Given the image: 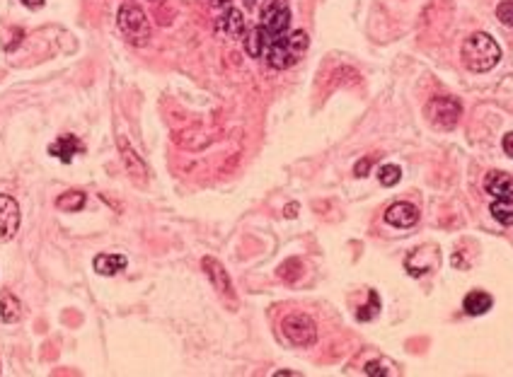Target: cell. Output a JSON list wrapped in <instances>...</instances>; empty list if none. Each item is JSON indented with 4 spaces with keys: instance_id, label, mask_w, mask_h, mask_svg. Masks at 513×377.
<instances>
[{
    "instance_id": "f1b7e54d",
    "label": "cell",
    "mask_w": 513,
    "mask_h": 377,
    "mask_svg": "<svg viewBox=\"0 0 513 377\" xmlns=\"http://www.w3.org/2000/svg\"><path fill=\"white\" fill-rule=\"evenodd\" d=\"M245 5H247V8H254V5H256V0H245Z\"/></svg>"
},
{
    "instance_id": "ba28073f",
    "label": "cell",
    "mask_w": 513,
    "mask_h": 377,
    "mask_svg": "<svg viewBox=\"0 0 513 377\" xmlns=\"http://www.w3.org/2000/svg\"><path fill=\"white\" fill-rule=\"evenodd\" d=\"M383 218H385V223L392 225V228L409 230L419 223V208L414 203H409V201H397V203H392L385 210Z\"/></svg>"
},
{
    "instance_id": "5b68a950",
    "label": "cell",
    "mask_w": 513,
    "mask_h": 377,
    "mask_svg": "<svg viewBox=\"0 0 513 377\" xmlns=\"http://www.w3.org/2000/svg\"><path fill=\"white\" fill-rule=\"evenodd\" d=\"M256 27L264 32L269 44H274L276 39L288 34V29H290L288 3H286V0H266L264 8H261V22L256 24Z\"/></svg>"
},
{
    "instance_id": "cb8c5ba5",
    "label": "cell",
    "mask_w": 513,
    "mask_h": 377,
    "mask_svg": "<svg viewBox=\"0 0 513 377\" xmlns=\"http://www.w3.org/2000/svg\"><path fill=\"white\" fill-rule=\"evenodd\" d=\"M368 167H371V158H363L361 163H358L356 167H354V174H356V177H366Z\"/></svg>"
},
{
    "instance_id": "8992f818",
    "label": "cell",
    "mask_w": 513,
    "mask_h": 377,
    "mask_svg": "<svg viewBox=\"0 0 513 377\" xmlns=\"http://www.w3.org/2000/svg\"><path fill=\"white\" fill-rule=\"evenodd\" d=\"M281 331H284L286 341L298 349H310L318 344V324L310 315L303 312H293V315L284 317L281 322Z\"/></svg>"
},
{
    "instance_id": "9a60e30c",
    "label": "cell",
    "mask_w": 513,
    "mask_h": 377,
    "mask_svg": "<svg viewBox=\"0 0 513 377\" xmlns=\"http://www.w3.org/2000/svg\"><path fill=\"white\" fill-rule=\"evenodd\" d=\"M92 266L100 276H114V273L124 271L128 266V259L124 254H100V257H95Z\"/></svg>"
},
{
    "instance_id": "2e32d148",
    "label": "cell",
    "mask_w": 513,
    "mask_h": 377,
    "mask_svg": "<svg viewBox=\"0 0 513 377\" xmlns=\"http://www.w3.org/2000/svg\"><path fill=\"white\" fill-rule=\"evenodd\" d=\"M0 317H3V322H8V324L19 322V317H22V302H19L10 291L0 293Z\"/></svg>"
},
{
    "instance_id": "d4e9b609",
    "label": "cell",
    "mask_w": 513,
    "mask_h": 377,
    "mask_svg": "<svg viewBox=\"0 0 513 377\" xmlns=\"http://www.w3.org/2000/svg\"><path fill=\"white\" fill-rule=\"evenodd\" d=\"M501 148H504V153L509 155V158H513V131L504 136V140H501Z\"/></svg>"
},
{
    "instance_id": "8fae6325",
    "label": "cell",
    "mask_w": 513,
    "mask_h": 377,
    "mask_svg": "<svg viewBox=\"0 0 513 377\" xmlns=\"http://www.w3.org/2000/svg\"><path fill=\"white\" fill-rule=\"evenodd\" d=\"M116 145H119L121 163H124L126 172L131 174V177H136V179H146V174H148V165L143 163V160H141V155H138L136 150H133L131 145H128V140L124 138V136H119V138H116Z\"/></svg>"
},
{
    "instance_id": "7a4b0ae2",
    "label": "cell",
    "mask_w": 513,
    "mask_h": 377,
    "mask_svg": "<svg viewBox=\"0 0 513 377\" xmlns=\"http://www.w3.org/2000/svg\"><path fill=\"white\" fill-rule=\"evenodd\" d=\"M308 46H310L308 34L303 29H295V32H288L281 39H276L264 58L274 71H286V68H293L305 56Z\"/></svg>"
},
{
    "instance_id": "3957f363",
    "label": "cell",
    "mask_w": 513,
    "mask_h": 377,
    "mask_svg": "<svg viewBox=\"0 0 513 377\" xmlns=\"http://www.w3.org/2000/svg\"><path fill=\"white\" fill-rule=\"evenodd\" d=\"M116 27L124 34V39L133 46H146L150 39V19L138 5L124 3L116 12Z\"/></svg>"
},
{
    "instance_id": "484cf974",
    "label": "cell",
    "mask_w": 513,
    "mask_h": 377,
    "mask_svg": "<svg viewBox=\"0 0 513 377\" xmlns=\"http://www.w3.org/2000/svg\"><path fill=\"white\" fill-rule=\"evenodd\" d=\"M22 3L27 5V8L37 10V8H42V5H44V0H22Z\"/></svg>"
},
{
    "instance_id": "7402d4cb",
    "label": "cell",
    "mask_w": 513,
    "mask_h": 377,
    "mask_svg": "<svg viewBox=\"0 0 513 377\" xmlns=\"http://www.w3.org/2000/svg\"><path fill=\"white\" fill-rule=\"evenodd\" d=\"M496 19L506 27H513V0H501L496 5Z\"/></svg>"
},
{
    "instance_id": "7c38bea8",
    "label": "cell",
    "mask_w": 513,
    "mask_h": 377,
    "mask_svg": "<svg viewBox=\"0 0 513 377\" xmlns=\"http://www.w3.org/2000/svg\"><path fill=\"white\" fill-rule=\"evenodd\" d=\"M82 150H85V145H82L80 140H78L73 134H63V136H58V138H56V143H51V145H49V153H51L53 158H58V160H61V163H71V160H73V155L82 153Z\"/></svg>"
},
{
    "instance_id": "d6986e66",
    "label": "cell",
    "mask_w": 513,
    "mask_h": 377,
    "mask_svg": "<svg viewBox=\"0 0 513 377\" xmlns=\"http://www.w3.org/2000/svg\"><path fill=\"white\" fill-rule=\"evenodd\" d=\"M381 312V297H378V293L376 291H371L368 293V305H363V307H358V312H356V320L358 322H371L373 317Z\"/></svg>"
},
{
    "instance_id": "52a82bcc",
    "label": "cell",
    "mask_w": 513,
    "mask_h": 377,
    "mask_svg": "<svg viewBox=\"0 0 513 377\" xmlns=\"http://www.w3.org/2000/svg\"><path fill=\"white\" fill-rule=\"evenodd\" d=\"M19 230V205L12 196L0 194V242H8Z\"/></svg>"
},
{
    "instance_id": "6da1fadb",
    "label": "cell",
    "mask_w": 513,
    "mask_h": 377,
    "mask_svg": "<svg viewBox=\"0 0 513 377\" xmlns=\"http://www.w3.org/2000/svg\"><path fill=\"white\" fill-rule=\"evenodd\" d=\"M460 58L467 71L472 73H489L501 61V46L496 39L487 32H475L462 42Z\"/></svg>"
},
{
    "instance_id": "44dd1931",
    "label": "cell",
    "mask_w": 513,
    "mask_h": 377,
    "mask_svg": "<svg viewBox=\"0 0 513 377\" xmlns=\"http://www.w3.org/2000/svg\"><path fill=\"white\" fill-rule=\"evenodd\" d=\"M300 271H303V264H300L298 259H288V261L279 266V276L284 278V281H288V283H293L295 278L300 276Z\"/></svg>"
},
{
    "instance_id": "9c48e42d",
    "label": "cell",
    "mask_w": 513,
    "mask_h": 377,
    "mask_svg": "<svg viewBox=\"0 0 513 377\" xmlns=\"http://www.w3.org/2000/svg\"><path fill=\"white\" fill-rule=\"evenodd\" d=\"M245 29H247V24H245L243 12L238 8H233V5H228L223 10V15L216 19V32L225 39H243Z\"/></svg>"
},
{
    "instance_id": "4fadbf2b",
    "label": "cell",
    "mask_w": 513,
    "mask_h": 377,
    "mask_svg": "<svg viewBox=\"0 0 513 377\" xmlns=\"http://www.w3.org/2000/svg\"><path fill=\"white\" fill-rule=\"evenodd\" d=\"M485 191L494 199H513V177L506 172H489L485 177Z\"/></svg>"
},
{
    "instance_id": "277c9868",
    "label": "cell",
    "mask_w": 513,
    "mask_h": 377,
    "mask_svg": "<svg viewBox=\"0 0 513 377\" xmlns=\"http://www.w3.org/2000/svg\"><path fill=\"white\" fill-rule=\"evenodd\" d=\"M426 121L438 131H453L462 116V107L455 97H433L424 107Z\"/></svg>"
},
{
    "instance_id": "e0dca14e",
    "label": "cell",
    "mask_w": 513,
    "mask_h": 377,
    "mask_svg": "<svg viewBox=\"0 0 513 377\" xmlns=\"http://www.w3.org/2000/svg\"><path fill=\"white\" fill-rule=\"evenodd\" d=\"M85 194L82 191H66L63 196L56 199V208L63 210V213H76V210L85 208Z\"/></svg>"
},
{
    "instance_id": "30bf717a",
    "label": "cell",
    "mask_w": 513,
    "mask_h": 377,
    "mask_svg": "<svg viewBox=\"0 0 513 377\" xmlns=\"http://www.w3.org/2000/svg\"><path fill=\"white\" fill-rule=\"evenodd\" d=\"M201 266H204V273L209 276L211 286L216 288V291L220 293V295L225 297H235V291H233V281H230L228 271L223 268V264L218 261V259L214 257H204V261H201Z\"/></svg>"
},
{
    "instance_id": "5bb4252c",
    "label": "cell",
    "mask_w": 513,
    "mask_h": 377,
    "mask_svg": "<svg viewBox=\"0 0 513 377\" xmlns=\"http://www.w3.org/2000/svg\"><path fill=\"white\" fill-rule=\"evenodd\" d=\"M492 305H494V297H492L489 293H485V291L467 293L465 300H462V310H465V315H470V317L487 315V312L492 310Z\"/></svg>"
},
{
    "instance_id": "ac0fdd59",
    "label": "cell",
    "mask_w": 513,
    "mask_h": 377,
    "mask_svg": "<svg viewBox=\"0 0 513 377\" xmlns=\"http://www.w3.org/2000/svg\"><path fill=\"white\" fill-rule=\"evenodd\" d=\"M492 218L496 223H501L504 228H511L513 225V199H496L489 208Z\"/></svg>"
},
{
    "instance_id": "4316f807",
    "label": "cell",
    "mask_w": 513,
    "mask_h": 377,
    "mask_svg": "<svg viewBox=\"0 0 513 377\" xmlns=\"http://www.w3.org/2000/svg\"><path fill=\"white\" fill-rule=\"evenodd\" d=\"M295 210H298V205H295V203H290L288 208H286V218H293V215H295Z\"/></svg>"
},
{
    "instance_id": "83f0119b",
    "label": "cell",
    "mask_w": 513,
    "mask_h": 377,
    "mask_svg": "<svg viewBox=\"0 0 513 377\" xmlns=\"http://www.w3.org/2000/svg\"><path fill=\"white\" fill-rule=\"evenodd\" d=\"M295 375L298 373H290V370H279V373H276V377H295Z\"/></svg>"
},
{
    "instance_id": "603a6c76",
    "label": "cell",
    "mask_w": 513,
    "mask_h": 377,
    "mask_svg": "<svg viewBox=\"0 0 513 377\" xmlns=\"http://www.w3.org/2000/svg\"><path fill=\"white\" fill-rule=\"evenodd\" d=\"M363 373L366 375H371V377H385V375H390V370L388 368H383V363H378V360H371V363H366V368H363Z\"/></svg>"
},
{
    "instance_id": "ffe728a7",
    "label": "cell",
    "mask_w": 513,
    "mask_h": 377,
    "mask_svg": "<svg viewBox=\"0 0 513 377\" xmlns=\"http://www.w3.org/2000/svg\"><path fill=\"white\" fill-rule=\"evenodd\" d=\"M378 179H381L383 187H394V184L402 179V169H399L397 165H383V167L378 169Z\"/></svg>"
}]
</instances>
